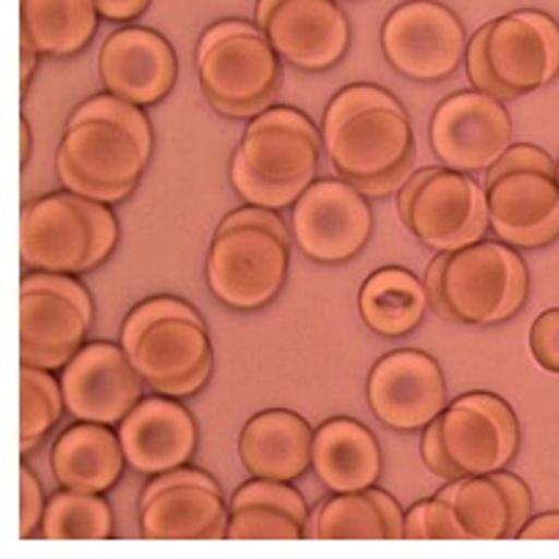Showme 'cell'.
<instances>
[{
	"mask_svg": "<svg viewBox=\"0 0 559 559\" xmlns=\"http://www.w3.org/2000/svg\"><path fill=\"white\" fill-rule=\"evenodd\" d=\"M116 245L118 223L110 203L63 190L23 209L20 258L31 272H91L107 261Z\"/></svg>",
	"mask_w": 559,
	"mask_h": 559,
	"instance_id": "3957f363",
	"label": "cell"
},
{
	"mask_svg": "<svg viewBox=\"0 0 559 559\" xmlns=\"http://www.w3.org/2000/svg\"><path fill=\"white\" fill-rule=\"evenodd\" d=\"M123 352L129 354L140 379L159 395L190 397L212 379L214 352L203 321L181 316L154 321Z\"/></svg>",
	"mask_w": 559,
	"mask_h": 559,
	"instance_id": "5bb4252c",
	"label": "cell"
},
{
	"mask_svg": "<svg viewBox=\"0 0 559 559\" xmlns=\"http://www.w3.org/2000/svg\"><path fill=\"white\" fill-rule=\"evenodd\" d=\"M305 540H390L376 486L326 497L310 513Z\"/></svg>",
	"mask_w": 559,
	"mask_h": 559,
	"instance_id": "f546056e",
	"label": "cell"
},
{
	"mask_svg": "<svg viewBox=\"0 0 559 559\" xmlns=\"http://www.w3.org/2000/svg\"><path fill=\"white\" fill-rule=\"evenodd\" d=\"M412 174H414V159H408V163L397 165V168L386 170V174L376 176V179H359V181H352V185L368 198H386L392 195V192L401 190Z\"/></svg>",
	"mask_w": 559,
	"mask_h": 559,
	"instance_id": "ee69618b",
	"label": "cell"
},
{
	"mask_svg": "<svg viewBox=\"0 0 559 559\" xmlns=\"http://www.w3.org/2000/svg\"><path fill=\"white\" fill-rule=\"evenodd\" d=\"M39 50H36L34 45H31L28 36H23V69H20V80H23V94L28 91L31 80H34V72H36V61H39Z\"/></svg>",
	"mask_w": 559,
	"mask_h": 559,
	"instance_id": "c3c4849f",
	"label": "cell"
},
{
	"mask_svg": "<svg viewBox=\"0 0 559 559\" xmlns=\"http://www.w3.org/2000/svg\"><path fill=\"white\" fill-rule=\"evenodd\" d=\"M20 143H23V146H20V163L25 165L31 157V148H34V138H31L28 118H20Z\"/></svg>",
	"mask_w": 559,
	"mask_h": 559,
	"instance_id": "681fc988",
	"label": "cell"
},
{
	"mask_svg": "<svg viewBox=\"0 0 559 559\" xmlns=\"http://www.w3.org/2000/svg\"><path fill=\"white\" fill-rule=\"evenodd\" d=\"M176 74L174 47L152 28H121L99 47V80L107 94L140 107L163 102L174 91Z\"/></svg>",
	"mask_w": 559,
	"mask_h": 559,
	"instance_id": "ffe728a7",
	"label": "cell"
},
{
	"mask_svg": "<svg viewBox=\"0 0 559 559\" xmlns=\"http://www.w3.org/2000/svg\"><path fill=\"white\" fill-rule=\"evenodd\" d=\"M127 466L138 475L157 477L187 466L198 448V426L179 397H140L138 406L116 426Z\"/></svg>",
	"mask_w": 559,
	"mask_h": 559,
	"instance_id": "d6986e66",
	"label": "cell"
},
{
	"mask_svg": "<svg viewBox=\"0 0 559 559\" xmlns=\"http://www.w3.org/2000/svg\"><path fill=\"white\" fill-rule=\"evenodd\" d=\"M321 129L294 107H266L250 118L236 157L274 185H313L321 163Z\"/></svg>",
	"mask_w": 559,
	"mask_h": 559,
	"instance_id": "2e32d148",
	"label": "cell"
},
{
	"mask_svg": "<svg viewBox=\"0 0 559 559\" xmlns=\"http://www.w3.org/2000/svg\"><path fill=\"white\" fill-rule=\"evenodd\" d=\"M239 459L252 477L294 483L313 469V428L288 408H266L245 423Z\"/></svg>",
	"mask_w": 559,
	"mask_h": 559,
	"instance_id": "603a6c76",
	"label": "cell"
},
{
	"mask_svg": "<svg viewBox=\"0 0 559 559\" xmlns=\"http://www.w3.org/2000/svg\"><path fill=\"white\" fill-rule=\"evenodd\" d=\"M442 439L461 477L508 469L521 444L519 419L493 392H469L439 414Z\"/></svg>",
	"mask_w": 559,
	"mask_h": 559,
	"instance_id": "4fadbf2b",
	"label": "cell"
},
{
	"mask_svg": "<svg viewBox=\"0 0 559 559\" xmlns=\"http://www.w3.org/2000/svg\"><path fill=\"white\" fill-rule=\"evenodd\" d=\"M428 140L444 168L488 170L513 146V121L502 99L483 91H459L433 110Z\"/></svg>",
	"mask_w": 559,
	"mask_h": 559,
	"instance_id": "9c48e42d",
	"label": "cell"
},
{
	"mask_svg": "<svg viewBox=\"0 0 559 559\" xmlns=\"http://www.w3.org/2000/svg\"><path fill=\"white\" fill-rule=\"evenodd\" d=\"M428 305L426 283L408 269L384 266L359 288V316L381 337H403L423 324Z\"/></svg>",
	"mask_w": 559,
	"mask_h": 559,
	"instance_id": "4316f807",
	"label": "cell"
},
{
	"mask_svg": "<svg viewBox=\"0 0 559 559\" xmlns=\"http://www.w3.org/2000/svg\"><path fill=\"white\" fill-rule=\"evenodd\" d=\"M548 170V174H557V163L543 152L540 146H532V143H519V146H510L491 168L486 170V179L483 181H491L497 176L510 174V170Z\"/></svg>",
	"mask_w": 559,
	"mask_h": 559,
	"instance_id": "f35d334b",
	"label": "cell"
},
{
	"mask_svg": "<svg viewBox=\"0 0 559 559\" xmlns=\"http://www.w3.org/2000/svg\"><path fill=\"white\" fill-rule=\"evenodd\" d=\"M486 187L472 174L433 168L412 203L406 230L433 252H455L488 234Z\"/></svg>",
	"mask_w": 559,
	"mask_h": 559,
	"instance_id": "7c38bea8",
	"label": "cell"
},
{
	"mask_svg": "<svg viewBox=\"0 0 559 559\" xmlns=\"http://www.w3.org/2000/svg\"><path fill=\"white\" fill-rule=\"evenodd\" d=\"M515 540H559V510L532 515V519L521 526Z\"/></svg>",
	"mask_w": 559,
	"mask_h": 559,
	"instance_id": "bcb514c9",
	"label": "cell"
},
{
	"mask_svg": "<svg viewBox=\"0 0 559 559\" xmlns=\"http://www.w3.org/2000/svg\"><path fill=\"white\" fill-rule=\"evenodd\" d=\"M466 72H469L472 85L483 94H491L502 102H513L510 91L499 83V78L491 69V58H488V23L475 31V36L466 45Z\"/></svg>",
	"mask_w": 559,
	"mask_h": 559,
	"instance_id": "d590c367",
	"label": "cell"
},
{
	"mask_svg": "<svg viewBox=\"0 0 559 559\" xmlns=\"http://www.w3.org/2000/svg\"><path fill=\"white\" fill-rule=\"evenodd\" d=\"M292 241L258 225L214 230L206 255V286L225 308H266L286 288Z\"/></svg>",
	"mask_w": 559,
	"mask_h": 559,
	"instance_id": "8992f818",
	"label": "cell"
},
{
	"mask_svg": "<svg viewBox=\"0 0 559 559\" xmlns=\"http://www.w3.org/2000/svg\"><path fill=\"white\" fill-rule=\"evenodd\" d=\"M530 269L504 241H475L450 252L444 297L455 324L491 326L510 321L526 302Z\"/></svg>",
	"mask_w": 559,
	"mask_h": 559,
	"instance_id": "5b68a950",
	"label": "cell"
},
{
	"mask_svg": "<svg viewBox=\"0 0 559 559\" xmlns=\"http://www.w3.org/2000/svg\"><path fill=\"white\" fill-rule=\"evenodd\" d=\"M63 403L61 379L52 370L23 365L20 370V453L28 455L41 444V439L58 426Z\"/></svg>",
	"mask_w": 559,
	"mask_h": 559,
	"instance_id": "1f68e13d",
	"label": "cell"
},
{
	"mask_svg": "<svg viewBox=\"0 0 559 559\" xmlns=\"http://www.w3.org/2000/svg\"><path fill=\"white\" fill-rule=\"evenodd\" d=\"M255 25L280 61L302 72L337 67L352 45V25L335 0H258Z\"/></svg>",
	"mask_w": 559,
	"mask_h": 559,
	"instance_id": "30bf717a",
	"label": "cell"
},
{
	"mask_svg": "<svg viewBox=\"0 0 559 559\" xmlns=\"http://www.w3.org/2000/svg\"><path fill=\"white\" fill-rule=\"evenodd\" d=\"M419 453H423V464L433 472L437 477H442L444 483L455 480L461 477V472L455 469V464L450 461L448 448H444V439H442V423L439 417L433 419L431 426L423 431V442H419Z\"/></svg>",
	"mask_w": 559,
	"mask_h": 559,
	"instance_id": "60d3db41",
	"label": "cell"
},
{
	"mask_svg": "<svg viewBox=\"0 0 559 559\" xmlns=\"http://www.w3.org/2000/svg\"><path fill=\"white\" fill-rule=\"evenodd\" d=\"M56 170H58V181L63 185V190L69 192H78V195L83 198H94V201H102V203H121L127 201L129 195H132L134 187H102V185H94V181L83 179V176L78 174V170L72 168V165L67 163V159L61 157V154H56Z\"/></svg>",
	"mask_w": 559,
	"mask_h": 559,
	"instance_id": "ab89813d",
	"label": "cell"
},
{
	"mask_svg": "<svg viewBox=\"0 0 559 559\" xmlns=\"http://www.w3.org/2000/svg\"><path fill=\"white\" fill-rule=\"evenodd\" d=\"M94 313L67 294L45 286H20V362L63 370L85 346Z\"/></svg>",
	"mask_w": 559,
	"mask_h": 559,
	"instance_id": "44dd1931",
	"label": "cell"
},
{
	"mask_svg": "<svg viewBox=\"0 0 559 559\" xmlns=\"http://www.w3.org/2000/svg\"><path fill=\"white\" fill-rule=\"evenodd\" d=\"M370 412L397 433L426 431L448 406V381L437 359L426 352L401 348L373 365L368 376Z\"/></svg>",
	"mask_w": 559,
	"mask_h": 559,
	"instance_id": "8fae6325",
	"label": "cell"
},
{
	"mask_svg": "<svg viewBox=\"0 0 559 559\" xmlns=\"http://www.w3.org/2000/svg\"><path fill=\"white\" fill-rule=\"evenodd\" d=\"M112 530V510L102 493L61 488L47 499L39 535L45 540H107Z\"/></svg>",
	"mask_w": 559,
	"mask_h": 559,
	"instance_id": "4dcf8cb0",
	"label": "cell"
},
{
	"mask_svg": "<svg viewBox=\"0 0 559 559\" xmlns=\"http://www.w3.org/2000/svg\"><path fill=\"white\" fill-rule=\"evenodd\" d=\"M491 234L515 250H540L559 236V181L548 170H510L483 181Z\"/></svg>",
	"mask_w": 559,
	"mask_h": 559,
	"instance_id": "ac0fdd59",
	"label": "cell"
},
{
	"mask_svg": "<svg viewBox=\"0 0 559 559\" xmlns=\"http://www.w3.org/2000/svg\"><path fill=\"white\" fill-rule=\"evenodd\" d=\"M50 461L58 486L83 493H107L127 466L118 431L83 419L56 439Z\"/></svg>",
	"mask_w": 559,
	"mask_h": 559,
	"instance_id": "484cf974",
	"label": "cell"
},
{
	"mask_svg": "<svg viewBox=\"0 0 559 559\" xmlns=\"http://www.w3.org/2000/svg\"><path fill=\"white\" fill-rule=\"evenodd\" d=\"M439 497L455 508L469 540H515L524 526L497 475H466L448 480Z\"/></svg>",
	"mask_w": 559,
	"mask_h": 559,
	"instance_id": "f1b7e54d",
	"label": "cell"
},
{
	"mask_svg": "<svg viewBox=\"0 0 559 559\" xmlns=\"http://www.w3.org/2000/svg\"><path fill=\"white\" fill-rule=\"evenodd\" d=\"M557 181H559V159H557Z\"/></svg>",
	"mask_w": 559,
	"mask_h": 559,
	"instance_id": "f907efd6",
	"label": "cell"
},
{
	"mask_svg": "<svg viewBox=\"0 0 559 559\" xmlns=\"http://www.w3.org/2000/svg\"><path fill=\"white\" fill-rule=\"evenodd\" d=\"M448 258L450 252H437V258L431 261V266H428L426 272V294H428V305H431L433 313L439 316L442 321H453V313H450V305H448V297H444V266H448Z\"/></svg>",
	"mask_w": 559,
	"mask_h": 559,
	"instance_id": "7bdbcfd3",
	"label": "cell"
},
{
	"mask_svg": "<svg viewBox=\"0 0 559 559\" xmlns=\"http://www.w3.org/2000/svg\"><path fill=\"white\" fill-rule=\"evenodd\" d=\"M228 508L225 540H305L310 510L292 483L252 477L236 488Z\"/></svg>",
	"mask_w": 559,
	"mask_h": 559,
	"instance_id": "cb8c5ba5",
	"label": "cell"
},
{
	"mask_svg": "<svg viewBox=\"0 0 559 559\" xmlns=\"http://www.w3.org/2000/svg\"><path fill=\"white\" fill-rule=\"evenodd\" d=\"M530 352L546 373H559V308L543 310L532 321Z\"/></svg>",
	"mask_w": 559,
	"mask_h": 559,
	"instance_id": "8d00e7d4",
	"label": "cell"
},
{
	"mask_svg": "<svg viewBox=\"0 0 559 559\" xmlns=\"http://www.w3.org/2000/svg\"><path fill=\"white\" fill-rule=\"evenodd\" d=\"M203 96L228 118H255L280 94V56L269 36L247 20H223L195 47Z\"/></svg>",
	"mask_w": 559,
	"mask_h": 559,
	"instance_id": "277c9868",
	"label": "cell"
},
{
	"mask_svg": "<svg viewBox=\"0 0 559 559\" xmlns=\"http://www.w3.org/2000/svg\"><path fill=\"white\" fill-rule=\"evenodd\" d=\"M488 58L513 99L546 88L559 74V25L546 12L519 9L488 23Z\"/></svg>",
	"mask_w": 559,
	"mask_h": 559,
	"instance_id": "e0dca14e",
	"label": "cell"
},
{
	"mask_svg": "<svg viewBox=\"0 0 559 559\" xmlns=\"http://www.w3.org/2000/svg\"><path fill=\"white\" fill-rule=\"evenodd\" d=\"M47 497L39 477L28 464L20 466V537L28 540L39 532L41 519H45Z\"/></svg>",
	"mask_w": 559,
	"mask_h": 559,
	"instance_id": "74e56055",
	"label": "cell"
},
{
	"mask_svg": "<svg viewBox=\"0 0 559 559\" xmlns=\"http://www.w3.org/2000/svg\"><path fill=\"white\" fill-rule=\"evenodd\" d=\"M381 466L379 439L357 419H326L313 431V475L332 493L376 486Z\"/></svg>",
	"mask_w": 559,
	"mask_h": 559,
	"instance_id": "d4e9b609",
	"label": "cell"
},
{
	"mask_svg": "<svg viewBox=\"0 0 559 559\" xmlns=\"http://www.w3.org/2000/svg\"><path fill=\"white\" fill-rule=\"evenodd\" d=\"M23 36L41 58L80 56L99 28L94 0H20Z\"/></svg>",
	"mask_w": 559,
	"mask_h": 559,
	"instance_id": "83f0119b",
	"label": "cell"
},
{
	"mask_svg": "<svg viewBox=\"0 0 559 559\" xmlns=\"http://www.w3.org/2000/svg\"><path fill=\"white\" fill-rule=\"evenodd\" d=\"M373 234L368 195L348 179H319L292 206V236L316 263H343L365 250Z\"/></svg>",
	"mask_w": 559,
	"mask_h": 559,
	"instance_id": "ba28073f",
	"label": "cell"
},
{
	"mask_svg": "<svg viewBox=\"0 0 559 559\" xmlns=\"http://www.w3.org/2000/svg\"><path fill=\"white\" fill-rule=\"evenodd\" d=\"M58 154L94 185L138 187L154 154L152 123L143 107L105 91L74 107Z\"/></svg>",
	"mask_w": 559,
	"mask_h": 559,
	"instance_id": "7a4b0ae2",
	"label": "cell"
},
{
	"mask_svg": "<svg viewBox=\"0 0 559 559\" xmlns=\"http://www.w3.org/2000/svg\"><path fill=\"white\" fill-rule=\"evenodd\" d=\"M431 170L433 168H417L412 176H408L406 185H403L401 190H397V217H401L403 225L408 223V214H412L414 198H417L419 187L426 185V179H428V176H431Z\"/></svg>",
	"mask_w": 559,
	"mask_h": 559,
	"instance_id": "7dc6e473",
	"label": "cell"
},
{
	"mask_svg": "<svg viewBox=\"0 0 559 559\" xmlns=\"http://www.w3.org/2000/svg\"><path fill=\"white\" fill-rule=\"evenodd\" d=\"M140 373L121 343H85L61 370L67 412L83 423L118 426L143 395Z\"/></svg>",
	"mask_w": 559,
	"mask_h": 559,
	"instance_id": "9a60e30c",
	"label": "cell"
},
{
	"mask_svg": "<svg viewBox=\"0 0 559 559\" xmlns=\"http://www.w3.org/2000/svg\"><path fill=\"white\" fill-rule=\"evenodd\" d=\"M138 519L143 540H225L230 508L223 488L174 483L140 497Z\"/></svg>",
	"mask_w": 559,
	"mask_h": 559,
	"instance_id": "7402d4cb",
	"label": "cell"
},
{
	"mask_svg": "<svg viewBox=\"0 0 559 559\" xmlns=\"http://www.w3.org/2000/svg\"><path fill=\"white\" fill-rule=\"evenodd\" d=\"M321 140L332 168L348 181L376 179L417 157L406 107L386 88L354 83L324 110Z\"/></svg>",
	"mask_w": 559,
	"mask_h": 559,
	"instance_id": "6da1fadb",
	"label": "cell"
},
{
	"mask_svg": "<svg viewBox=\"0 0 559 559\" xmlns=\"http://www.w3.org/2000/svg\"><path fill=\"white\" fill-rule=\"evenodd\" d=\"M230 185H234L236 195L241 198L250 206H263L274 209V212H283V209H292L299 201L308 185H274V181L258 176L250 165L241 157L230 159Z\"/></svg>",
	"mask_w": 559,
	"mask_h": 559,
	"instance_id": "836d02e7",
	"label": "cell"
},
{
	"mask_svg": "<svg viewBox=\"0 0 559 559\" xmlns=\"http://www.w3.org/2000/svg\"><path fill=\"white\" fill-rule=\"evenodd\" d=\"M96 9L105 20L110 23H129V20H138L140 14H146V9L152 7V0H94Z\"/></svg>",
	"mask_w": 559,
	"mask_h": 559,
	"instance_id": "f6af8a7d",
	"label": "cell"
},
{
	"mask_svg": "<svg viewBox=\"0 0 559 559\" xmlns=\"http://www.w3.org/2000/svg\"><path fill=\"white\" fill-rule=\"evenodd\" d=\"M381 52L401 78L442 83L466 58V31L439 0H406L381 25Z\"/></svg>",
	"mask_w": 559,
	"mask_h": 559,
	"instance_id": "52a82bcc",
	"label": "cell"
},
{
	"mask_svg": "<svg viewBox=\"0 0 559 559\" xmlns=\"http://www.w3.org/2000/svg\"><path fill=\"white\" fill-rule=\"evenodd\" d=\"M236 225H258V228H266L272 230V234L283 236V239L292 241V234H288V225L280 219V214L274 212V209H263V206H241L236 209V212H230L228 217L223 219V223L217 225V230H228V228H236Z\"/></svg>",
	"mask_w": 559,
	"mask_h": 559,
	"instance_id": "b9f144b4",
	"label": "cell"
},
{
	"mask_svg": "<svg viewBox=\"0 0 559 559\" xmlns=\"http://www.w3.org/2000/svg\"><path fill=\"white\" fill-rule=\"evenodd\" d=\"M170 316H181V319L203 321L201 313H198V310L192 308V305H187L185 299L152 297V299H146V302H140L138 308L129 310V316H127V319H123L121 337H118V343H121L123 348H129L134 341H138L140 332L146 330V326H152L154 321L170 319Z\"/></svg>",
	"mask_w": 559,
	"mask_h": 559,
	"instance_id": "e575fe53",
	"label": "cell"
},
{
	"mask_svg": "<svg viewBox=\"0 0 559 559\" xmlns=\"http://www.w3.org/2000/svg\"><path fill=\"white\" fill-rule=\"evenodd\" d=\"M403 540H469V535L461 526L453 504L433 493L431 499H423L406 510Z\"/></svg>",
	"mask_w": 559,
	"mask_h": 559,
	"instance_id": "d6a6232c",
	"label": "cell"
}]
</instances>
